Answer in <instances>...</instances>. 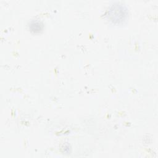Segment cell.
Listing matches in <instances>:
<instances>
[{"label":"cell","mask_w":158,"mask_h":158,"mask_svg":"<svg viewBox=\"0 0 158 158\" xmlns=\"http://www.w3.org/2000/svg\"><path fill=\"white\" fill-rule=\"evenodd\" d=\"M109 16L114 22H120L125 19L126 16L125 10L122 6H113L110 10Z\"/></svg>","instance_id":"obj_1"},{"label":"cell","mask_w":158,"mask_h":158,"mask_svg":"<svg viewBox=\"0 0 158 158\" xmlns=\"http://www.w3.org/2000/svg\"><path fill=\"white\" fill-rule=\"evenodd\" d=\"M43 25L39 21H33L30 24L31 30L34 32H38L42 30Z\"/></svg>","instance_id":"obj_2"}]
</instances>
